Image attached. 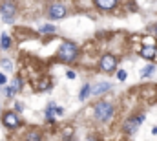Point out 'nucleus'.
<instances>
[{"instance_id":"19","label":"nucleus","mask_w":157,"mask_h":141,"mask_svg":"<svg viewBox=\"0 0 157 141\" xmlns=\"http://www.w3.org/2000/svg\"><path fill=\"white\" fill-rule=\"evenodd\" d=\"M117 79H119V81H124V79H126V71H124V70L117 71Z\"/></svg>"},{"instance_id":"20","label":"nucleus","mask_w":157,"mask_h":141,"mask_svg":"<svg viewBox=\"0 0 157 141\" xmlns=\"http://www.w3.org/2000/svg\"><path fill=\"white\" fill-rule=\"evenodd\" d=\"M15 110H17V112H22V110H24V105H22V103H15Z\"/></svg>"},{"instance_id":"25","label":"nucleus","mask_w":157,"mask_h":141,"mask_svg":"<svg viewBox=\"0 0 157 141\" xmlns=\"http://www.w3.org/2000/svg\"><path fill=\"white\" fill-rule=\"evenodd\" d=\"M154 134H155V136H157V127H155V128H154Z\"/></svg>"},{"instance_id":"3","label":"nucleus","mask_w":157,"mask_h":141,"mask_svg":"<svg viewBox=\"0 0 157 141\" xmlns=\"http://www.w3.org/2000/svg\"><path fill=\"white\" fill-rule=\"evenodd\" d=\"M0 11H2V18L4 22L11 24L15 20V15H17V6L13 2H2L0 4Z\"/></svg>"},{"instance_id":"1","label":"nucleus","mask_w":157,"mask_h":141,"mask_svg":"<svg viewBox=\"0 0 157 141\" xmlns=\"http://www.w3.org/2000/svg\"><path fill=\"white\" fill-rule=\"evenodd\" d=\"M112 115H113V106L110 105L108 101H101V103L95 105V119L97 121L106 123V121L112 119Z\"/></svg>"},{"instance_id":"27","label":"nucleus","mask_w":157,"mask_h":141,"mask_svg":"<svg viewBox=\"0 0 157 141\" xmlns=\"http://www.w3.org/2000/svg\"><path fill=\"white\" fill-rule=\"evenodd\" d=\"M71 141H75V139H71Z\"/></svg>"},{"instance_id":"7","label":"nucleus","mask_w":157,"mask_h":141,"mask_svg":"<svg viewBox=\"0 0 157 141\" xmlns=\"http://www.w3.org/2000/svg\"><path fill=\"white\" fill-rule=\"evenodd\" d=\"M2 119H4V125H6L7 128H17V127L20 125V117H18L15 112H6V114L2 115Z\"/></svg>"},{"instance_id":"15","label":"nucleus","mask_w":157,"mask_h":141,"mask_svg":"<svg viewBox=\"0 0 157 141\" xmlns=\"http://www.w3.org/2000/svg\"><path fill=\"white\" fill-rule=\"evenodd\" d=\"M55 31H57V28L53 24H44L40 28V33H55Z\"/></svg>"},{"instance_id":"10","label":"nucleus","mask_w":157,"mask_h":141,"mask_svg":"<svg viewBox=\"0 0 157 141\" xmlns=\"http://www.w3.org/2000/svg\"><path fill=\"white\" fill-rule=\"evenodd\" d=\"M110 86H112L110 83H99L95 88H91V94H93V95H101V94L108 92V90H110Z\"/></svg>"},{"instance_id":"9","label":"nucleus","mask_w":157,"mask_h":141,"mask_svg":"<svg viewBox=\"0 0 157 141\" xmlns=\"http://www.w3.org/2000/svg\"><path fill=\"white\" fill-rule=\"evenodd\" d=\"M95 6L101 9H113L117 6V2L115 0H95Z\"/></svg>"},{"instance_id":"5","label":"nucleus","mask_w":157,"mask_h":141,"mask_svg":"<svg viewBox=\"0 0 157 141\" xmlns=\"http://www.w3.org/2000/svg\"><path fill=\"white\" fill-rule=\"evenodd\" d=\"M115 68H117V59H115L113 55L106 53V55L101 59V70L106 71V73H110V71H113Z\"/></svg>"},{"instance_id":"18","label":"nucleus","mask_w":157,"mask_h":141,"mask_svg":"<svg viewBox=\"0 0 157 141\" xmlns=\"http://www.w3.org/2000/svg\"><path fill=\"white\" fill-rule=\"evenodd\" d=\"M48 88H51V81H48V79H44V81L40 83V90L44 92V90H48Z\"/></svg>"},{"instance_id":"14","label":"nucleus","mask_w":157,"mask_h":141,"mask_svg":"<svg viewBox=\"0 0 157 141\" xmlns=\"http://www.w3.org/2000/svg\"><path fill=\"white\" fill-rule=\"evenodd\" d=\"M9 46H11V38H9V35L4 33V35L0 37V48H6V50H7Z\"/></svg>"},{"instance_id":"12","label":"nucleus","mask_w":157,"mask_h":141,"mask_svg":"<svg viewBox=\"0 0 157 141\" xmlns=\"http://www.w3.org/2000/svg\"><path fill=\"white\" fill-rule=\"evenodd\" d=\"M26 141H42V134L39 130H31V132H28Z\"/></svg>"},{"instance_id":"17","label":"nucleus","mask_w":157,"mask_h":141,"mask_svg":"<svg viewBox=\"0 0 157 141\" xmlns=\"http://www.w3.org/2000/svg\"><path fill=\"white\" fill-rule=\"evenodd\" d=\"M0 66H2L4 70H7V71H11V68H13V64H11L9 59H2V61H0Z\"/></svg>"},{"instance_id":"26","label":"nucleus","mask_w":157,"mask_h":141,"mask_svg":"<svg viewBox=\"0 0 157 141\" xmlns=\"http://www.w3.org/2000/svg\"><path fill=\"white\" fill-rule=\"evenodd\" d=\"M88 141H95V139H91V138H90V139H88Z\"/></svg>"},{"instance_id":"16","label":"nucleus","mask_w":157,"mask_h":141,"mask_svg":"<svg viewBox=\"0 0 157 141\" xmlns=\"http://www.w3.org/2000/svg\"><path fill=\"white\" fill-rule=\"evenodd\" d=\"M154 71H155V66H154V64H148L146 68H143L141 75H143V77H150V75H152Z\"/></svg>"},{"instance_id":"6","label":"nucleus","mask_w":157,"mask_h":141,"mask_svg":"<svg viewBox=\"0 0 157 141\" xmlns=\"http://www.w3.org/2000/svg\"><path fill=\"white\" fill-rule=\"evenodd\" d=\"M48 15H49V18H53V20L64 18V17H66V7H64L62 4H51L49 9H48Z\"/></svg>"},{"instance_id":"21","label":"nucleus","mask_w":157,"mask_h":141,"mask_svg":"<svg viewBox=\"0 0 157 141\" xmlns=\"http://www.w3.org/2000/svg\"><path fill=\"white\" fill-rule=\"evenodd\" d=\"M71 134H73V130H71V128H66V132H64V138H71Z\"/></svg>"},{"instance_id":"23","label":"nucleus","mask_w":157,"mask_h":141,"mask_svg":"<svg viewBox=\"0 0 157 141\" xmlns=\"http://www.w3.org/2000/svg\"><path fill=\"white\" fill-rule=\"evenodd\" d=\"M68 77L70 79H75V71H68Z\"/></svg>"},{"instance_id":"2","label":"nucleus","mask_w":157,"mask_h":141,"mask_svg":"<svg viewBox=\"0 0 157 141\" xmlns=\"http://www.w3.org/2000/svg\"><path fill=\"white\" fill-rule=\"evenodd\" d=\"M78 50H77V44L75 42H62V46H60V50H59V57H60V61H64V62H71V61H75V57H77Z\"/></svg>"},{"instance_id":"4","label":"nucleus","mask_w":157,"mask_h":141,"mask_svg":"<svg viewBox=\"0 0 157 141\" xmlns=\"http://www.w3.org/2000/svg\"><path fill=\"white\" fill-rule=\"evenodd\" d=\"M144 121V115H139V117H128L124 123H122V130L126 134H133L137 130V127Z\"/></svg>"},{"instance_id":"24","label":"nucleus","mask_w":157,"mask_h":141,"mask_svg":"<svg viewBox=\"0 0 157 141\" xmlns=\"http://www.w3.org/2000/svg\"><path fill=\"white\" fill-rule=\"evenodd\" d=\"M152 33H155V35H157V24H154V26H152Z\"/></svg>"},{"instance_id":"13","label":"nucleus","mask_w":157,"mask_h":141,"mask_svg":"<svg viewBox=\"0 0 157 141\" xmlns=\"http://www.w3.org/2000/svg\"><path fill=\"white\" fill-rule=\"evenodd\" d=\"M90 94H91V88H90V84H84V86H82V90H80V95H78V99H80V101H84V99H86Z\"/></svg>"},{"instance_id":"8","label":"nucleus","mask_w":157,"mask_h":141,"mask_svg":"<svg viewBox=\"0 0 157 141\" xmlns=\"http://www.w3.org/2000/svg\"><path fill=\"white\" fill-rule=\"evenodd\" d=\"M20 86H22V81H20L18 77H15V79H13V83H11V86H9V88H6V97H9V99H11V97L15 95V92H18V90H20Z\"/></svg>"},{"instance_id":"11","label":"nucleus","mask_w":157,"mask_h":141,"mask_svg":"<svg viewBox=\"0 0 157 141\" xmlns=\"http://www.w3.org/2000/svg\"><path fill=\"white\" fill-rule=\"evenodd\" d=\"M154 55H155V46H144L141 50V57H144V59H152Z\"/></svg>"},{"instance_id":"22","label":"nucleus","mask_w":157,"mask_h":141,"mask_svg":"<svg viewBox=\"0 0 157 141\" xmlns=\"http://www.w3.org/2000/svg\"><path fill=\"white\" fill-rule=\"evenodd\" d=\"M6 83V75L4 73H0V84H4Z\"/></svg>"}]
</instances>
